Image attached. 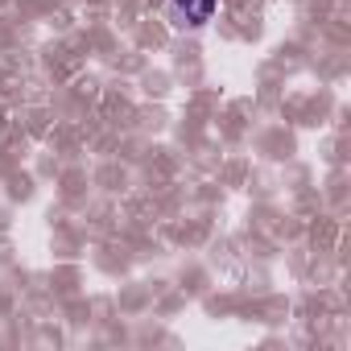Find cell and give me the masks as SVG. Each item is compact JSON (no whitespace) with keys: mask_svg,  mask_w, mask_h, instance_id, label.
<instances>
[{"mask_svg":"<svg viewBox=\"0 0 351 351\" xmlns=\"http://www.w3.org/2000/svg\"><path fill=\"white\" fill-rule=\"evenodd\" d=\"M219 9V0H165V17L173 29H203Z\"/></svg>","mask_w":351,"mask_h":351,"instance_id":"6da1fadb","label":"cell"}]
</instances>
